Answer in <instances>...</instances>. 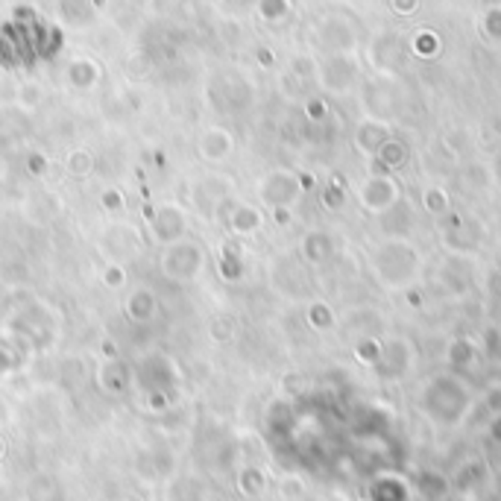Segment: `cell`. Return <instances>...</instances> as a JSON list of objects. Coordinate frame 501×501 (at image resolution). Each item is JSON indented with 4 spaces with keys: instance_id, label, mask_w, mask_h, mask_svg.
Instances as JSON below:
<instances>
[{
    "instance_id": "1",
    "label": "cell",
    "mask_w": 501,
    "mask_h": 501,
    "mask_svg": "<svg viewBox=\"0 0 501 501\" xmlns=\"http://www.w3.org/2000/svg\"><path fill=\"white\" fill-rule=\"evenodd\" d=\"M206 270V249L197 238H182L176 244L161 247L159 253V273L173 285L197 282L200 273Z\"/></svg>"
},
{
    "instance_id": "2",
    "label": "cell",
    "mask_w": 501,
    "mask_h": 501,
    "mask_svg": "<svg viewBox=\"0 0 501 501\" xmlns=\"http://www.w3.org/2000/svg\"><path fill=\"white\" fill-rule=\"evenodd\" d=\"M375 276L384 287H404L417 278V270H419V258L413 253L411 244L404 240H387L384 247L375 249Z\"/></svg>"
},
{
    "instance_id": "3",
    "label": "cell",
    "mask_w": 501,
    "mask_h": 501,
    "mask_svg": "<svg viewBox=\"0 0 501 501\" xmlns=\"http://www.w3.org/2000/svg\"><path fill=\"white\" fill-rule=\"evenodd\" d=\"M98 247L106 255V262L127 264L144 253L147 240H144V229L138 223H132V220H114V223H109L100 232Z\"/></svg>"
},
{
    "instance_id": "4",
    "label": "cell",
    "mask_w": 501,
    "mask_h": 501,
    "mask_svg": "<svg viewBox=\"0 0 501 501\" xmlns=\"http://www.w3.org/2000/svg\"><path fill=\"white\" fill-rule=\"evenodd\" d=\"M305 182L296 176L294 170H270L267 176L258 182V200L267 208H294L302 197Z\"/></svg>"
},
{
    "instance_id": "5",
    "label": "cell",
    "mask_w": 501,
    "mask_h": 501,
    "mask_svg": "<svg viewBox=\"0 0 501 501\" xmlns=\"http://www.w3.org/2000/svg\"><path fill=\"white\" fill-rule=\"evenodd\" d=\"M150 238L156 240L159 247L176 244V240L188 238V211L179 202H161L150 211L147 220Z\"/></svg>"
},
{
    "instance_id": "6",
    "label": "cell",
    "mask_w": 501,
    "mask_h": 501,
    "mask_svg": "<svg viewBox=\"0 0 501 501\" xmlns=\"http://www.w3.org/2000/svg\"><path fill=\"white\" fill-rule=\"evenodd\" d=\"M229 200H232V185H229L226 176H202L188 191L191 208L206 220L217 217L220 208H223Z\"/></svg>"
},
{
    "instance_id": "7",
    "label": "cell",
    "mask_w": 501,
    "mask_h": 501,
    "mask_svg": "<svg viewBox=\"0 0 501 501\" xmlns=\"http://www.w3.org/2000/svg\"><path fill=\"white\" fill-rule=\"evenodd\" d=\"M135 379H138L144 393H150V390L170 393L173 384L179 381V372H176V367H173V361L165 358V355H150V358L141 361V367H138V372H135Z\"/></svg>"
},
{
    "instance_id": "8",
    "label": "cell",
    "mask_w": 501,
    "mask_h": 501,
    "mask_svg": "<svg viewBox=\"0 0 501 501\" xmlns=\"http://www.w3.org/2000/svg\"><path fill=\"white\" fill-rule=\"evenodd\" d=\"M220 215L226 220V229L238 238H249V235H258L264 226V215L258 206H249V202H232L229 200Z\"/></svg>"
},
{
    "instance_id": "9",
    "label": "cell",
    "mask_w": 501,
    "mask_h": 501,
    "mask_svg": "<svg viewBox=\"0 0 501 501\" xmlns=\"http://www.w3.org/2000/svg\"><path fill=\"white\" fill-rule=\"evenodd\" d=\"M132 379L135 375L129 364L121 358H103L98 364V372H94V381H98L100 393H106V396H123L129 390Z\"/></svg>"
},
{
    "instance_id": "10",
    "label": "cell",
    "mask_w": 501,
    "mask_h": 501,
    "mask_svg": "<svg viewBox=\"0 0 501 501\" xmlns=\"http://www.w3.org/2000/svg\"><path fill=\"white\" fill-rule=\"evenodd\" d=\"M135 472L147 481H170L176 475V458L170 449H144L135 458Z\"/></svg>"
},
{
    "instance_id": "11",
    "label": "cell",
    "mask_w": 501,
    "mask_h": 501,
    "mask_svg": "<svg viewBox=\"0 0 501 501\" xmlns=\"http://www.w3.org/2000/svg\"><path fill=\"white\" fill-rule=\"evenodd\" d=\"M197 150H200L202 161L220 165V161H226L235 153V135L226 127H208V129H202Z\"/></svg>"
},
{
    "instance_id": "12",
    "label": "cell",
    "mask_w": 501,
    "mask_h": 501,
    "mask_svg": "<svg viewBox=\"0 0 501 501\" xmlns=\"http://www.w3.org/2000/svg\"><path fill=\"white\" fill-rule=\"evenodd\" d=\"M103 80V65L91 56H76L65 65V82L74 91H91Z\"/></svg>"
},
{
    "instance_id": "13",
    "label": "cell",
    "mask_w": 501,
    "mask_h": 501,
    "mask_svg": "<svg viewBox=\"0 0 501 501\" xmlns=\"http://www.w3.org/2000/svg\"><path fill=\"white\" fill-rule=\"evenodd\" d=\"M123 314L129 317L132 323H153L156 320V314H159V296L153 287L147 285H138V287H132V291L127 294V300H123Z\"/></svg>"
},
{
    "instance_id": "14",
    "label": "cell",
    "mask_w": 501,
    "mask_h": 501,
    "mask_svg": "<svg viewBox=\"0 0 501 501\" xmlns=\"http://www.w3.org/2000/svg\"><path fill=\"white\" fill-rule=\"evenodd\" d=\"M396 197H399V191L393 185L390 176H370L361 185V202L367 211H387V208H393Z\"/></svg>"
},
{
    "instance_id": "15",
    "label": "cell",
    "mask_w": 501,
    "mask_h": 501,
    "mask_svg": "<svg viewBox=\"0 0 501 501\" xmlns=\"http://www.w3.org/2000/svg\"><path fill=\"white\" fill-rule=\"evenodd\" d=\"M56 6H59V15H62L65 24L82 30V27H91L94 21H98L106 0H56Z\"/></svg>"
},
{
    "instance_id": "16",
    "label": "cell",
    "mask_w": 501,
    "mask_h": 501,
    "mask_svg": "<svg viewBox=\"0 0 501 501\" xmlns=\"http://www.w3.org/2000/svg\"><path fill=\"white\" fill-rule=\"evenodd\" d=\"M27 361V349L12 337H6V341H0V381H6L9 375H15L18 370L24 367Z\"/></svg>"
},
{
    "instance_id": "17",
    "label": "cell",
    "mask_w": 501,
    "mask_h": 501,
    "mask_svg": "<svg viewBox=\"0 0 501 501\" xmlns=\"http://www.w3.org/2000/svg\"><path fill=\"white\" fill-rule=\"evenodd\" d=\"M27 501H62L59 481L53 475H47V472L30 478V484H27Z\"/></svg>"
},
{
    "instance_id": "18",
    "label": "cell",
    "mask_w": 501,
    "mask_h": 501,
    "mask_svg": "<svg viewBox=\"0 0 501 501\" xmlns=\"http://www.w3.org/2000/svg\"><path fill=\"white\" fill-rule=\"evenodd\" d=\"M300 249H302V258H305V262L323 264L325 258L332 255V238L325 235V232H308V235L302 238Z\"/></svg>"
},
{
    "instance_id": "19",
    "label": "cell",
    "mask_w": 501,
    "mask_h": 501,
    "mask_svg": "<svg viewBox=\"0 0 501 501\" xmlns=\"http://www.w3.org/2000/svg\"><path fill=\"white\" fill-rule=\"evenodd\" d=\"M200 493H202L200 478L173 475L168 481V501H200Z\"/></svg>"
},
{
    "instance_id": "20",
    "label": "cell",
    "mask_w": 501,
    "mask_h": 501,
    "mask_svg": "<svg viewBox=\"0 0 501 501\" xmlns=\"http://www.w3.org/2000/svg\"><path fill=\"white\" fill-rule=\"evenodd\" d=\"M94 165H98V161H94V153L85 147H76L65 156V170L71 173L74 179H89L94 173Z\"/></svg>"
},
{
    "instance_id": "21",
    "label": "cell",
    "mask_w": 501,
    "mask_h": 501,
    "mask_svg": "<svg viewBox=\"0 0 501 501\" xmlns=\"http://www.w3.org/2000/svg\"><path fill=\"white\" fill-rule=\"evenodd\" d=\"M264 472L258 469V466H244L238 472V489L244 493L247 498H255V496H262L264 493Z\"/></svg>"
},
{
    "instance_id": "22",
    "label": "cell",
    "mask_w": 501,
    "mask_h": 501,
    "mask_svg": "<svg viewBox=\"0 0 501 501\" xmlns=\"http://www.w3.org/2000/svg\"><path fill=\"white\" fill-rule=\"evenodd\" d=\"M208 337L215 343H220V346L232 343L238 337V320H235V317H226V314L215 317V320L208 323Z\"/></svg>"
},
{
    "instance_id": "23",
    "label": "cell",
    "mask_w": 501,
    "mask_h": 501,
    "mask_svg": "<svg viewBox=\"0 0 501 501\" xmlns=\"http://www.w3.org/2000/svg\"><path fill=\"white\" fill-rule=\"evenodd\" d=\"M258 18L267 24H278L291 15V0H258Z\"/></svg>"
},
{
    "instance_id": "24",
    "label": "cell",
    "mask_w": 501,
    "mask_h": 501,
    "mask_svg": "<svg viewBox=\"0 0 501 501\" xmlns=\"http://www.w3.org/2000/svg\"><path fill=\"white\" fill-rule=\"evenodd\" d=\"M98 202H100V208L106 211V215H123V208H127V194H123L118 185H106L100 191Z\"/></svg>"
},
{
    "instance_id": "25",
    "label": "cell",
    "mask_w": 501,
    "mask_h": 501,
    "mask_svg": "<svg viewBox=\"0 0 501 501\" xmlns=\"http://www.w3.org/2000/svg\"><path fill=\"white\" fill-rule=\"evenodd\" d=\"M100 282L109 287V291H121V287L127 285V267L106 262V267L100 270Z\"/></svg>"
},
{
    "instance_id": "26",
    "label": "cell",
    "mask_w": 501,
    "mask_h": 501,
    "mask_svg": "<svg viewBox=\"0 0 501 501\" xmlns=\"http://www.w3.org/2000/svg\"><path fill=\"white\" fill-rule=\"evenodd\" d=\"M308 323L314 325V329H332L334 325V314H332V308L329 305H323V302H314L311 308H308Z\"/></svg>"
},
{
    "instance_id": "27",
    "label": "cell",
    "mask_w": 501,
    "mask_h": 501,
    "mask_svg": "<svg viewBox=\"0 0 501 501\" xmlns=\"http://www.w3.org/2000/svg\"><path fill=\"white\" fill-rule=\"evenodd\" d=\"M24 170L30 173L33 179H42V176H47V170H51V159H47L44 153H38V150L27 153V159H24Z\"/></svg>"
},
{
    "instance_id": "28",
    "label": "cell",
    "mask_w": 501,
    "mask_h": 501,
    "mask_svg": "<svg viewBox=\"0 0 501 501\" xmlns=\"http://www.w3.org/2000/svg\"><path fill=\"white\" fill-rule=\"evenodd\" d=\"M144 408H147L150 413H165V411H170V393H165V390H150V393H144Z\"/></svg>"
},
{
    "instance_id": "29",
    "label": "cell",
    "mask_w": 501,
    "mask_h": 501,
    "mask_svg": "<svg viewBox=\"0 0 501 501\" xmlns=\"http://www.w3.org/2000/svg\"><path fill=\"white\" fill-rule=\"evenodd\" d=\"M42 103V89L33 82H27L18 89V106H24V109H35V106Z\"/></svg>"
},
{
    "instance_id": "30",
    "label": "cell",
    "mask_w": 501,
    "mask_h": 501,
    "mask_svg": "<svg viewBox=\"0 0 501 501\" xmlns=\"http://www.w3.org/2000/svg\"><path fill=\"white\" fill-rule=\"evenodd\" d=\"M426 206L428 211H446V194H442V191H428Z\"/></svg>"
},
{
    "instance_id": "31",
    "label": "cell",
    "mask_w": 501,
    "mask_h": 501,
    "mask_svg": "<svg viewBox=\"0 0 501 501\" xmlns=\"http://www.w3.org/2000/svg\"><path fill=\"white\" fill-rule=\"evenodd\" d=\"M103 358H121L118 349H114L112 341H103Z\"/></svg>"
},
{
    "instance_id": "32",
    "label": "cell",
    "mask_w": 501,
    "mask_h": 501,
    "mask_svg": "<svg viewBox=\"0 0 501 501\" xmlns=\"http://www.w3.org/2000/svg\"><path fill=\"white\" fill-rule=\"evenodd\" d=\"M308 109H311V118H323V106L320 103H311Z\"/></svg>"
},
{
    "instance_id": "33",
    "label": "cell",
    "mask_w": 501,
    "mask_h": 501,
    "mask_svg": "<svg viewBox=\"0 0 501 501\" xmlns=\"http://www.w3.org/2000/svg\"><path fill=\"white\" fill-rule=\"evenodd\" d=\"M6 451H9V446H6V437H4V434H0V464H4Z\"/></svg>"
},
{
    "instance_id": "34",
    "label": "cell",
    "mask_w": 501,
    "mask_h": 501,
    "mask_svg": "<svg viewBox=\"0 0 501 501\" xmlns=\"http://www.w3.org/2000/svg\"><path fill=\"white\" fill-rule=\"evenodd\" d=\"M0 220H4V202H0Z\"/></svg>"
},
{
    "instance_id": "35",
    "label": "cell",
    "mask_w": 501,
    "mask_h": 501,
    "mask_svg": "<svg viewBox=\"0 0 501 501\" xmlns=\"http://www.w3.org/2000/svg\"><path fill=\"white\" fill-rule=\"evenodd\" d=\"M0 478H4V464H0Z\"/></svg>"
}]
</instances>
